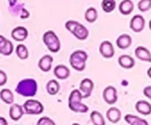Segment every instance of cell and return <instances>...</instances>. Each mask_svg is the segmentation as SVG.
Masks as SVG:
<instances>
[{
    "label": "cell",
    "instance_id": "1",
    "mask_svg": "<svg viewBox=\"0 0 151 125\" xmlns=\"http://www.w3.org/2000/svg\"><path fill=\"white\" fill-rule=\"evenodd\" d=\"M38 90V85L35 79H24L18 83L16 91L19 95L25 97L34 96Z\"/></svg>",
    "mask_w": 151,
    "mask_h": 125
},
{
    "label": "cell",
    "instance_id": "2",
    "mask_svg": "<svg viewBox=\"0 0 151 125\" xmlns=\"http://www.w3.org/2000/svg\"><path fill=\"white\" fill-rule=\"evenodd\" d=\"M82 94L78 89H75L71 92L69 97V107L72 111L76 113H85L88 112V107L82 103Z\"/></svg>",
    "mask_w": 151,
    "mask_h": 125
},
{
    "label": "cell",
    "instance_id": "3",
    "mask_svg": "<svg viewBox=\"0 0 151 125\" xmlns=\"http://www.w3.org/2000/svg\"><path fill=\"white\" fill-rule=\"evenodd\" d=\"M65 27L78 39L83 41L88 38V30L87 28L76 21H68L65 24Z\"/></svg>",
    "mask_w": 151,
    "mask_h": 125
},
{
    "label": "cell",
    "instance_id": "4",
    "mask_svg": "<svg viewBox=\"0 0 151 125\" xmlns=\"http://www.w3.org/2000/svg\"><path fill=\"white\" fill-rule=\"evenodd\" d=\"M88 59V54L82 50H77L74 51L69 57V63L71 66L78 71H82L86 69V63Z\"/></svg>",
    "mask_w": 151,
    "mask_h": 125
},
{
    "label": "cell",
    "instance_id": "5",
    "mask_svg": "<svg viewBox=\"0 0 151 125\" xmlns=\"http://www.w3.org/2000/svg\"><path fill=\"white\" fill-rule=\"evenodd\" d=\"M43 41L47 49L52 52H58L60 49V42L58 37L53 31L46 32L43 35Z\"/></svg>",
    "mask_w": 151,
    "mask_h": 125
},
{
    "label": "cell",
    "instance_id": "6",
    "mask_svg": "<svg viewBox=\"0 0 151 125\" xmlns=\"http://www.w3.org/2000/svg\"><path fill=\"white\" fill-rule=\"evenodd\" d=\"M23 108L25 113L29 115H39L44 111V106L39 101L29 99L24 102Z\"/></svg>",
    "mask_w": 151,
    "mask_h": 125
},
{
    "label": "cell",
    "instance_id": "7",
    "mask_svg": "<svg viewBox=\"0 0 151 125\" xmlns=\"http://www.w3.org/2000/svg\"><path fill=\"white\" fill-rule=\"evenodd\" d=\"M103 96L105 101L109 104H114L117 101V91L114 86H108L104 89Z\"/></svg>",
    "mask_w": 151,
    "mask_h": 125
},
{
    "label": "cell",
    "instance_id": "8",
    "mask_svg": "<svg viewBox=\"0 0 151 125\" xmlns=\"http://www.w3.org/2000/svg\"><path fill=\"white\" fill-rule=\"evenodd\" d=\"M94 89V82L88 78L83 79L80 84V90L82 93L83 99L88 98L91 96V92Z\"/></svg>",
    "mask_w": 151,
    "mask_h": 125
},
{
    "label": "cell",
    "instance_id": "9",
    "mask_svg": "<svg viewBox=\"0 0 151 125\" xmlns=\"http://www.w3.org/2000/svg\"><path fill=\"white\" fill-rule=\"evenodd\" d=\"M145 26V20L140 15H136L131 19L130 27L135 32H140L144 29Z\"/></svg>",
    "mask_w": 151,
    "mask_h": 125
},
{
    "label": "cell",
    "instance_id": "10",
    "mask_svg": "<svg viewBox=\"0 0 151 125\" xmlns=\"http://www.w3.org/2000/svg\"><path fill=\"white\" fill-rule=\"evenodd\" d=\"M100 52L102 56L106 58H111L114 55V48L110 41H105L100 46Z\"/></svg>",
    "mask_w": 151,
    "mask_h": 125
},
{
    "label": "cell",
    "instance_id": "11",
    "mask_svg": "<svg viewBox=\"0 0 151 125\" xmlns=\"http://www.w3.org/2000/svg\"><path fill=\"white\" fill-rule=\"evenodd\" d=\"M13 44L2 35H0V54L8 56L13 51Z\"/></svg>",
    "mask_w": 151,
    "mask_h": 125
},
{
    "label": "cell",
    "instance_id": "12",
    "mask_svg": "<svg viewBox=\"0 0 151 125\" xmlns=\"http://www.w3.org/2000/svg\"><path fill=\"white\" fill-rule=\"evenodd\" d=\"M28 36V31L24 26H17L11 32V37L16 41H24Z\"/></svg>",
    "mask_w": 151,
    "mask_h": 125
},
{
    "label": "cell",
    "instance_id": "13",
    "mask_svg": "<svg viewBox=\"0 0 151 125\" xmlns=\"http://www.w3.org/2000/svg\"><path fill=\"white\" fill-rule=\"evenodd\" d=\"M9 115L12 120L18 121L24 115L23 107L19 104H14L10 107L9 110Z\"/></svg>",
    "mask_w": 151,
    "mask_h": 125
},
{
    "label": "cell",
    "instance_id": "14",
    "mask_svg": "<svg viewBox=\"0 0 151 125\" xmlns=\"http://www.w3.org/2000/svg\"><path fill=\"white\" fill-rule=\"evenodd\" d=\"M122 113L121 111L116 107H111L108 110L106 113V117L109 119V121H111L113 124H116L119 122L121 119Z\"/></svg>",
    "mask_w": 151,
    "mask_h": 125
},
{
    "label": "cell",
    "instance_id": "15",
    "mask_svg": "<svg viewBox=\"0 0 151 125\" xmlns=\"http://www.w3.org/2000/svg\"><path fill=\"white\" fill-rule=\"evenodd\" d=\"M53 62L52 57L50 55H44L41 57L38 62V67L42 71L48 72L51 70L52 63Z\"/></svg>",
    "mask_w": 151,
    "mask_h": 125
},
{
    "label": "cell",
    "instance_id": "16",
    "mask_svg": "<svg viewBox=\"0 0 151 125\" xmlns=\"http://www.w3.org/2000/svg\"><path fill=\"white\" fill-rule=\"evenodd\" d=\"M135 55L142 61L150 62V52L147 48L144 46H138L135 49Z\"/></svg>",
    "mask_w": 151,
    "mask_h": 125
},
{
    "label": "cell",
    "instance_id": "17",
    "mask_svg": "<svg viewBox=\"0 0 151 125\" xmlns=\"http://www.w3.org/2000/svg\"><path fill=\"white\" fill-rule=\"evenodd\" d=\"M10 10L13 15L19 16V17L22 19H27L29 16V13L24 7L23 4H16L15 5L10 7Z\"/></svg>",
    "mask_w": 151,
    "mask_h": 125
},
{
    "label": "cell",
    "instance_id": "18",
    "mask_svg": "<svg viewBox=\"0 0 151 125\" xmlns=\"http://www.w3.org/2000/svg\"><path fill=\"white\" fill-rule=\"evenodd\" d=\"M116 45L121 49H128L132 44V38L129 35L127 34H123L120 36L118 37L116 39Z\"/></svg>",
    "mask_w": 151,
    "mask_h": 125
},
{
    "label": "cell",
    "instance_id": "19",
    "mask_svg": "<svg viewBox=\"0 0 151 125\" xmlns=\"http://www.w3.org/2000/svg\"><path fill=\"white\" fill-rule=\"evenodd\" d=\"M136 110L141 114L147 116L151 113V104L148 101L140 100L136 104Z\"/></svg>",
    "mask_w": 151,
    "mask_h": 125
},
{
    "label": "cell",
    "instance_id": "20",
    "mask_svg": "<svg viewBox=\"0 0 151 125\" xmlns=\"http://www.w3.org/2000/svg\"><path fill=\"white\" fill-rule=\"evenodd\" d=\"M54 74L57 78L60 79H65L69 77L70 74V71L63 65H58L54 69Z\"/></svg>",
    "mask_w": 151,
    "mask_h": 125
},
{
    "label": "cell",
    "instance_id": "21",
    "mask_svg": "<svg viewBox=\"0 0 151 125\" xmlns=\"http://www.w3.org/2000/svg\"><path fill=\"white\" fill-rule=\"evenodd\" d=\"M118 62H119V64L120 65V66L126 69H131L135 65V60L131 56L128 55V54L121 55L118 59Z\"/></svg>",
    "mask_w": 151,
    "mask_h": 125
},
{
    "label": "cell",
    "instance_id": "22",
    "mask_svg": "<svg viewBox=\"0 0 151 125\" xmlns=\"http://www.w3.org/2000/svg\"><path fill=\"white\" fill-rule=\"evenodd\" d=\"M134 8V4L131 0H123L119 4V10L123 15H129L132 13Z\"/></svg>",
    "mask_w": 151,
    "mask_h": 125
},
{
    "label": "cell",
    "instance_id": "23",
    "mask_svg": "<svg viewBox=\"0 0 151 125\" xmlns=\"http://www.w3.org/2000/svg\"><path fill=\"white\" fill-rule=\"evenodd\" d=\"M125 121L130 125H149L148 122L145 119L131 114L126 115L125 116Z\"/></svg>",
    "mask_w": 151,
    "mask_h": 125
},
{
    "label": "cell",
    "instance_id": "24",
    "mask_svg": "<svg viewBox=\"0 0 151 125\" xmlns=\"http://www.w3.org/2000/svg\"><path fill=\"white\" fill-rule=\"evenodd\" d=\"M0 98L6 104H10L14 101V95L10 90L2 89L0 91Z\"/></svg>",
    "mask_w": 151,
    "mask_h": 125
},
{
    "label": "cell",
    "instance_id": "25",
    "mask_svg": "<svg viewBox=\"0 0 151 125\" xmlns=\"http://www.w3.org/2000/svg\"><path fill=\"white\" fill-rule=\"evenodd\" d=\"M90 119L94 125H106V121L103 115L98 111H93L90 114Z\"/></svg>",
    "mask_w": 151,
    "mask_h": 125
},
{
    "label": "cell",
    "instance_id": "26",
    "mask_svg": "<svg viewBox=\"0 0 151 125\" xmlns=\"http://www.w3.org/2000/svg\"><path fill=\"white\" fill-rule=\"evenodd\" d=\"M47 91L50 95L54 96L57 94L60 91V85L55 79H51L47 84Z\"/></svg>",
    "mask_w": 151,
    "mask_h": 125
},
{
    "label": "cell",
    "instance_id": "27",
    "mask_svg": "<svg viewBox=\"0 0 151 125\" xmlns=\"http://www.w3.org/2000/svg\"><path fill=\"white\" fill-rule=\"evenodd\" d=\"M98 17L97 11L94 7H89L88 10H86L85 13V19L89 23H93L95 21Z\"/></svg>",
    "mask_w": 151,
    "mask_h": 125
},
{
    "label": "cell",
    "instance_id": "28",
    "mask_svg": "<svg viewBox=\"0 0 151 125\" xmlns=\"http://www.w3.org/2000/svg\"><path fill=\"white\" fill-rule=\"evenodd\" d=\"M16 53L21 60H26L29 56V51L24 44H19L16 49Z\"/></svg>",
    "mask_w": 151,
    "mask_h": 125
},
{
    "label": "cell",
    "instance_id": "29",
    "mask_svg": "<svg viewBox=\"0 0 151 125\" xmlns=\"http://www.w3.org/2000/svg\"><path fill=\"white\" fill-rule=\"evenodd\" d=\"M101 6L103 11L106 13H111L116 7V1L115 0H103Z\"/></svg>",
    "mask_w": 151,
    "mask_h": 125
},
{
    "label": "cell",
    "instance_id": "30",
    "mask_svg": "<svg viewBox=\"0 0 151 125\" xmlns=\"http://www.w3.org/2000/svg\"><path fill=\"white\" fill-rule=\"evenodd\" d=\"M151 7V0H140L138 3V8L140 11H147Z\"/></svg>",
    "mask_w": 151,
    "mask_h": 125
},
{
    "label": "cell",
    "instance_id": "31",
    "mask_svg": "<svg viewBox=\"0 0 151 125\" xmlns=\"http://www.w3.org/2000/svg\"><path fill=\"white\" fill-rule=\"evenodd\" d=\"M36 125H56L55 123L53 120L50 119L49 117L44 116V117H41L39 120L37 122Z\"/></svg>",
    "mask_w": 151,
    "mask_h": 125
},
{
    "label": "cell",
    "instance_id": "32",
    "mask_svg": "<svg viewBox=\"0 0 151 125\" xmlns=\"http://www.w3.org/2000/svg\"><path fill=\"white\" fill-rule=\"evenodd\" d=\"M7 80V76L5 72L0 70V86L5 85Z\"/></svg>",
    "mask_w": 151,
    "mask_h": 125
},
{
    "label": "cell",
    "instance_id": "33",
    "mask_svg": "<svg viewBox=\"0 0 151 125\" xmlns=\"http://www.w3.org/2000/svg\"><path fill=\"white\" fill-rule=\"evenodd\" d=\"M145 96H147L148 99H151V86H147L146 88H144V91H143Z\"/></svg>",
    "mask_w": 151,
    "mask_h": 125
},
{
    "label": "cell",
    "instance_id": "34",
    "mask_svg": "<svg viewBox=\"0 0 151 125\" xmlns=\"http://www.w3.org/2000/svg\"><path fill=\"white\" fill-rule=\"evenodd\" d=\"M0 125H7V121L4 118L0 117Z\"/></svg>",
    "mask_w": 151,
    "mask_h": 125
},
{
    "label": "cell",
    "instance_id": "35",
    "mask_svg": "<svg viewBox=\"0 0 151 125\" xmlns=\"http://www.w3.org/2000/svg\"><path fill=\"white\" fill-rule=\"evenodd\" d=\"M8 2H9V4H10V7H12V6L15 5V4H16V2H17V0H8Z\"/></svg>",
    "mask_w": 151,
    "mask_h": 125
},
{
    "label": "cell",
    "instance_id": "36",
    "mask_svg": "<svg viewBox=\"0 0 151 125\" xmlns=\"http://www.w3.org/2000/svg\"><path fill=\"white\" fill-rule=\"evenodd\" d=\"M72 125H81V124H78V123H75V124H73Z\"/></svg>",
    "mask_w": 151,
    "mask_h": 125
}]
</instances>
